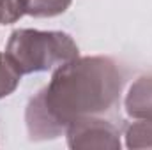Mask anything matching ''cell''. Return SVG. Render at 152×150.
<instances>
[{
    "label": "cell",
    "mask_w": 152,
    "mask_h": 150,
    "mask_svg": "<svg viewBox=\"0 0 152 150\" xmlns=\"http://www.w3.org/2000/svg\"><path fill=\"white\" fill-rule=\"evenodd\" d=\"M21 4V7L36 16H50V14H57L60 11L66 9V5L69 4V0H18Z\"/></svg>",
    "instance_id": "6da1fadb"
},
{
    "label": "cell",
    "mask_w": 152,
    "mask_h": 150,
    "mask_svg": "<svg viewBox=\"0 0 152 150\" xmlns=\"http://www.w3.org/2000/svg\"><path fill=\"white\" fill-rule=\"evenodd\" d=\"M21 4L18 0H0V21L2 23H11L14 21L23 11Z\"/></svg>",
    "instance_id": "7a4b0ae2"
}]
</instances>
